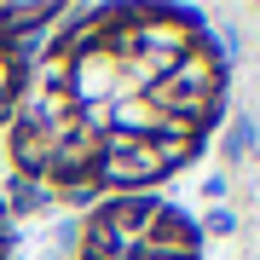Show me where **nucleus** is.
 <instances>
[{
	"label": "nucleus",
	"mask_w": 260,
	"mask_h": 260,
	"mask_svg": "<svg viewBox=\"0 0 260 260\" xmlns=\"http://www.w3.org/2000/svg\"><path fill=\"white\" fill-rule=\"evenodd\" d=\"M81 260H197V232L168 203L116 197L87 220Z\"/></svg>",
	"instance_id": "f03ea898"
},
{
	"label": "nucleus",
	"mask_w": 260,
	"mask_h": 260,
	"mask_svg": "<svg viewBox=\"0 0 260 260\" xmlns=\"http://www.w3.org/2000/svg\"><path fill=\"white\" fill-rule=\"evenodd\" d=\"M220 58L174 12L116 6L47 41L12 104V162L58 197L139 191L203 145Z\"/></svg>",
	"instance_id": "f257e3e1"
}]
</instances>
